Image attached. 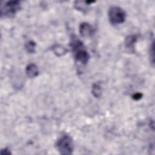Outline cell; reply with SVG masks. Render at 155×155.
Segmentation results:
<instances>
[{"mask_svg":"<svg viewBox=\"0 0 155 155\" xmlns=\"http://www.w3.org/2000/svg\"><path fill=\"white\" fill-rule=\"evenodd\" d=\"M94 2V1H77L74 2V7L76 9L79 10H84L88 5H90V4Z\"/></svg>","mask_w":155,"mask_h":155,"instance_id":"cell-9","label":"cell"},{"mask_svg":"<svg viewBox=\"0 0 155 155\" xmlns=\"http://www.w3.org/2000/svg\"><path fill=\"white\" fill-rule=\"evenodd\" d=\"M79 33L82 36L88 38L93 35V29L91 25L88 23L83 22L80 25Z\"/></svg>","mask_w":155,"mask_h":155,"instance_id":"cell-5","label":"cell"},{"mask_svg":"<svg viewBox=\"0 0 155 155\" xmlns=\"http://www.w3.org/2000/svg\"><path fill=\"white\" fill-rule=\"evenodd\" d=\"M52 50L56 55L59 56L65 54L67 52V50L64 46L58 44H54L53 46Z\"/></svg>","mask_w":155,"mask_h":155,"instance_id":"cell-8","label":"cell"},{"mask_svg":"<svg viewBox=\"0 0 155 155\" xmlns=\"http://www.w3.org/2000/svg\"><path fill=\"white\" fill-rule=\"evenodd\" d=\"M109 21L113 25H119L122 24L126 19L125 11L118 6L111 7L108 12Z\"/></svg>","mask_w":155,"mask_h":155,"instance_id":"cell-3","label":"cell"},{"mask_svg":"<svg viewBox=\"0 0 155 155\" xmlns=\"http://www.w3.org/2000/svg\"><path fill=\"white\" fill-rule=\"evenodd\" d=\"M137 41V36L134 35L128 36L125 40V45L127 49L131 52H134V45Z\"/></svg>","mask_w":155,"mask_h":155,"instance_id":"cell-6","label":"cell"},{"mask_svg":"<svg viewBox=\"0 0 155 155\" xmlns=\"http://www.w3.org/2000/svg\"><path fill=\"white\" fill-rule=\"evenodd\" d=\"M70 46L75 60L82 64H86L89 60L90 55L83 42L78 38L73 37L71 39Z\"/></svg>","mask_w":155,"mask_h":155,"instance_id":"cell-1","label":"cell"},{"mask_svg":"<svg viewBox=\"0 0 155 155\" xmlns=\"http://www.w3.org/2000/svg\"><path fill=\"white\" fill-rule=\"evenodd\" d=\"M21 8V2L18 1H10L5 2L4 5H1V16L12 18Z\"/></svg>","mask_w":155,"mask_h":155,"instance_id":"cell-4","label":"cell"},{"mask_svg":"<svg viewBox=\"0 0 155 155\" xmlns=\"http://www.w3.org/2000/svg\"><path fill=\"white\" fill-rule=\"evenodd\" d=\"M36 44L33 41H30L26 42L25 44V49L27 50L28 53H33L35 51Z\"/></svg>","mask_w":155,"mask_h":155,"instance_id":"cell-11","label":"cell"},{"mask_svg":"<svg viewBox=\"0 0 155 155\" xmlns=\"http://www.w3.org/2000/svg\"><path fill=\"white\" fill-rule=\"evenodd\" d=\"M150 56L151 55V58L152 59L151 62L153 64H154V44L153 43H152V45H151V47L150 48Z\"/></svg>","mask_w":155,"mask_h":155,"instance_id":"cell-12","label":"cell"},{"mask_svg":"<svg viewBox=\"0 0 155 155\" xmlns=\"http://www.w3.org/2000/svg\"><path fill=\"white\" fill-rule=\"evenodd\" d=\"M92 94L95 97H100L102 94V88L99 83H94L92 86Z\"/></svg>","mask_w":155,"mask_h":155,"instance_id":"cell-10","label":"cell"},{"mask_svg":"<svg viewBox=\"0 0 155 155\" xmlns=\"http://www.w3.org/2000/svg\"><path fill=\"white\" fill-rule=\"evenodd\" d=\"M141 97H142V94L139 93H135V94L133 96V99H134V100H136V101H137V100L140 99L141 98Z\"/></svg>","mask_w":155,"mask_h":155,"instance_id":"cell-13","label":"cell"},{"mask_svg":"<svg viewBox=\"0 0 155 155\" xmlns=\"http://www.w3.org/2000/svg\"><path fill=\"white\" fill-rule=\"evenodd\" d=\"M56 148L61 154H71L73 151V140L68 134H64L58 139Z\"/></svg>","mask_w":155,"mask_h":155,"instance_id":"cell-2","label":"cell"},{"mask_svg":"<svg viewBox=\"0 0 155 155\" xmlns=\"http://www.w3.org/2000/svg\"><path fill=\"white\" fill-rule=\"evenodd\" d=\"M25 73L27 76L30 78H35L39 74V71L37 66L34 64H30L25 68Z\"/></svg>","mask_w":155,"mask_h":155,"instance_id":"cell-7","label":"cell"}]
</instances>
